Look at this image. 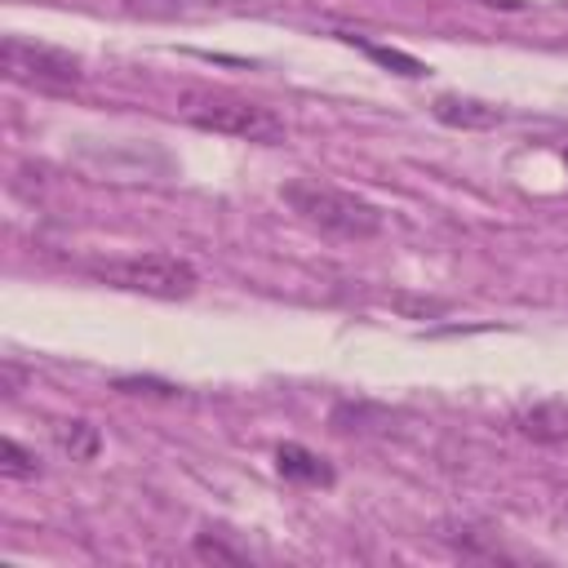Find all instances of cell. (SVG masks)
I'll use <instances>...</instances> for the list:
<instances>
[{
  "label": "cell",
  "mask_w": 568,
  "mask_h": 568,
  "mask_svg": "<svg viewBox=\"0 0 568 568\" xmlns=\"http://www.w3.org/2000/svg\"><path fill=\"white\" fill-rule=\"evenodd\" d=\"M27 382H31V373H27L18 359H0V395H4V399H18Z\"/></svg>",
  "instance_id": "13"
},
{
  "label": "cell",
  "mask_w": 568,
  "mask_h": 568,
  "mask_svg": "<svg viewBox=\"0 0 568 568\" xmlns=\"http://www.w3.org/2000/svg\"><path fill=\"white\" fill-rule=\"evenodd\" d=\"M342 40H351V44H359L373 62H382V67H395L399 75H408V80H417V75H426V67L417 62V58H408V53H399V49H386V44H368V40H359V36H342Z\"/></svg>",
  "instance_id": "10"
},
{
  "label": "cell",
  "mask_w": 568,
  "mask_h": 568,
  "mask_svg": "<svg viewBox=\"0 0 568 568\" xmlns=\"http://www.w3.org/2000/svg\"><path fill=\"white\" fill-rule=\"evenodd\" d=\"M430 111H435L439 124H448V129H466V133H475V129H493V124L506 120L497 106H488V102H479V98H462V93H439V98L430 102Z\"/></svg>",
  "instance_id": "6"
},
{
  "label": "cell",
  "mask_w": 568,
  "mask_h": 568,
  "mask_svg": "<svg viewBox=\"0 0 568 568\" xmlns=\"http://www.w3.org/2000/svg\"><path fill=\"white\" fill-rule=\"evenodd\" d=\"M0 71H4V80L36 89V93H71L84 84V62L71 49L31 40V36L0 40Z\"/></svg>",
  "instance_id": "3"
},
{
  "label": "cell",
  "mask_w": 568,
  "mask_h": 568,
  "mask_svg": "<svg viewBox=\"0 0 568 568\" xmlns=\"http://www.w3.org/2000/svg\"><path fill=\"white\" fill-rule=\"evenodd\" d=\"M280 200H284L306 226H315V231H324V235H333V240L359 244V240L382 235V226H386V217H382L377 204H368L364 195L342 191V186H333V182H320V178H288V182L280 186Z\"/></svg>",
  "instance_id": "1"
},
{
  "label": "cell",
  "mask_w": 568,
  "mask_h": 568,
  "mask_svg": "<svg viewBox=\"0 0 568 568\" xmlns=\"http://www.w3.org/2000/svg\"><path fill=\"white\" fill-rule=\"evenodd\" d=\"M93 275L111 288H124V293H142V297H160V302H182L195 293L200 275L186 257L178 253H133V257H120V262H106V266H93Z\"/></svg>",
  "instance_id": "4"
},
{
  "label": "cell",
  "mask_w": 568,
  "mask_h": 568,
  "mask_svg": "<svg viewBox=\"0 0 568 568\" xmlns=\"http://www.w3.org/2000/svg\"><path fill=\"white\" fill-rule=\"evenodd\" d=\"M475 4H484V9H501V13H519V9H524V0H475Z\"/></svg>",
  "instance_id": "15"
},
{
  "label": "cell",
  "mask_w": 568,
  "mask_h": 568,
  "mask_svg": "<svg viewBox=\"0 0 568 568\" xmlns=\"http://www.w3.org/2000/svg\"><path fill=\"white\" fill-rule=\"evenodd\" d=\"M390 306H399L404 315H413V320H422V315H444L448 311V302H435V297H404V293H395V297H386Z\"/></svg>",
  "instance_id": "12"
},
{
  "label": "cell",
  "mask_w": 568,
  "mask_h": 568,
  "mask_svg": "<svg viewBox=\"0 0 568 568\" xmlns=\"http://www.w3.org/2000/svg\"><path fill=\"white\" fill-rule=\"evenodd\" d=\"M275 470H280L284 479L311 484V488H333V479H337L333 462L320 457V453H311L306 444H280V448H275Z\"/></svg>",
  "instance_id": "5"
},
{
  "label": "cell",
  "mask_w": 568,
  "mask_h": 568,
  "mask_svg": "<svg viewBox=\"0 0 568 568\" xmlns=\"http://www.w3.org/2000/svg\"><path fill=\"white\" fill-rule=\"evenodd\" d=\"M0 475L13 479V484L36 479L40 475V457L27 444H18V439H0Z\"/></svg>",
  "instance_id": "9"
},
{
  "label": "cell",
  "mask_w": 568,
  "mask_h": 568,
  "mask_svg": "<svg viewBox=\"0 0 568 568\" xmlns=\"http://www.w3.org/2000/svg\"><path fill=\"white\" fill-rule=\"evenodd\" d=\"M515 426H519V435H528V439H537V444H559V439L568 435V417H564L559 404H537V408L519 413Z\"/></svg>",
  "instance_id": "8"
},
{
  "label": "cell",
  "mask_w": 568,
  "mask_h": 568,
  "mask_svg": "<svg viewBox=\"0 0 568 568\" xmlns=\"http://www.w3.org/2000/svg\"><path fill=\"white\" fill-rule=\"evenodd\" d=\"M53 439H58V448H62L71 462H93V457L102 453V430H98L93 422H84V417H62V422H53Z\"/></svg>",
  "instance_id": "7"
},
{
  "label": "cell",
  "mask_w": 568,
  "mask_h": 568,
  "mask_svg": "<svg viewBox=\"0 0 568 568\" xmlns=\"http://www.w3.org/2000/svg\"><path fill=\"white\" fill-rule=\"evenodd\" d=\"M178 115L204 133H222V138H240V142H257V146H275L284 142V115L257 98L231 93V89H186L178 98Z\"/></svg>",
  "instance_id": "2"
},
{
  "label": "cell",
  "mask_w": 568,
  "mask_h": 568,
  "mask_svg": "<svg viewBox=\"0 0 568 568\" xmlns=\"http://www.w3.org/2000/svg\"><path fill=\"white\" fill-rule=\"evenodd\" d=\"M191 550H195V559H213V564H244V550H235V546H226L222 537H209V532H195Z\"/></svg>",
  "instance_id": "11"
},
{
  "label": "cell",
  "mask_w": 568,
  "mask_h": 568,
  "mask_svg": "<svg viewBox=\"0 0 568 568\" xmlns=\"http://www.w3.org/2000/svg\"><path fill=\"white\" fill-rule=\"evenodd\" d=\"M115 386L129 390V395H142V390L146 395H178V386H169V382H142V377H120Z\"/></svg>",
  "instance_id": "14"
}]
</instances>
